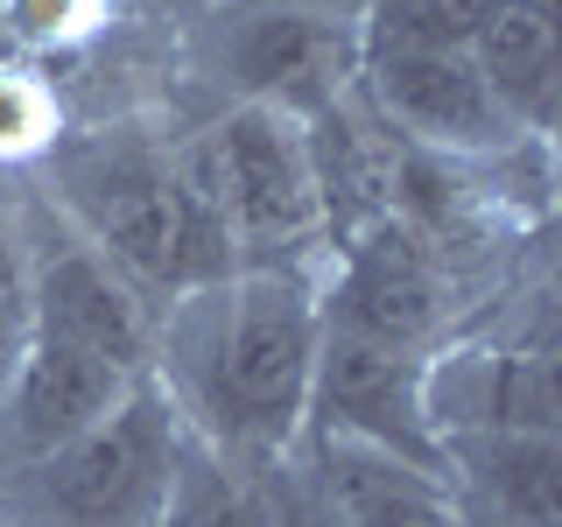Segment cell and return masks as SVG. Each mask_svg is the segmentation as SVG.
Listing matches in <instances>:
<instances>
[{
    "mask_svg": "<svg viewBox=\"0 0 562 527\" xmlns=\"http://www.w3.org/2000/svg\"><path fill=\"white\" fill-rule=\"evenodd\" d=\"M176 134L155 113L64 127L35 162V198L78 225L155 310L176 295Z\"/></svg>",
    "mask_w": 562,
    "mask_h": 527,
    "instance_id": "2",
    "label": "cell"
},
{
    "mask_svg": "<svg viewBox=\"0 0 562 527\" xmlns=\"http://www.w3.org/2000/svg\"><path fill=\"white\" fill-rule=\"evenodd\" d=\"M324 268H239L162 303L155 380L183 429L239 471H289L310 429Z\"/></svg>",
    "mask_w": 562,
    "mask_h": 527,
    "instance_id": "1",
    "label": "cell"
},
{
    "mask_svg": "<svg viewBox=\"0 0 562 527\" xmlns=\"http://www.w3.org/2000/svg\"><path fill=\"white\" fill-rule=\"evenodd\" d=\"M70 127L64 92L43 64L29 57H0V169H35L57 134Z\"/></svg>",
    "mask_w": 562,
    "mask_h": 527,
    "instance_id": "15",
    "label": "cell"
},
{
    "mask_svg": "<svg viewBox=\"0 0 562 527\" xmlns=\"http://www.w3.org/2000/svg\"><path fill=\"white\" fill-rule=\"evenodd\" d=\"M22 316H29V330L70 338V345L99 351L105 366H120V373L155 380V330H162V310H155L78 225H64L35 190H29Z\"/></svg>",
    "mask_w": 562,
    "mask_h": 527,
    "instance_id": "7",
    "label": "cell"
},
{
    "mask_svg": "<svg viewBox=\"0 0 562 527\" xmlns=\"http://www.w3.org/2000/svg\"><path fill=\"white\" fill-rule=\"evenodd\" d=\"M22 260H29V190L14 169H0V303H22Z\"/></svg>",
    "mask_w": 562,
    "mask_h": 527,
    "instance_id": "18",
    "label": "cell"
},
{
    "mask_svg": "<svg viewBox=\"0 0 562 527\" xmlns=\"http://www.w3.org/2000/svg\"><path fill=\"white\" fill-rule=\"evenodd\" d=\"M492 8H499V0H359V29H373V35H408V43L471 49V35L485 29Z\"/></svg>",
    "mask_w": 562,
    "mask_h": 527,
    "instance_id": "17",
    "label": "cell"
},
{
    "mask_svg": "<svg viewBox=\"0 0 562 527\" xmlns=\"http://www.w3.org/2000/svg\"><path fill=\"white\" fill-rule=\"evenodd\" d=\"M0 527H14V520H8V514H0Z\"/></svg>",
    "mask_w": 562,
    "mask_h": 527,
    "instance_id": "20",
    "label": "cell"
},
{
    "mask_svg": "<svg viewBox=\"0 0 562 527\" xmlns=\"http://www.w3.org/2000/svg\"><path fill=\"white\" fill-rule=\"evenodd\" d=\"M105 29H113V0H0V43L22 49L29 64L78 57Z\"/></svg>",
    "mask_w": 562,
    "mask_h": 527,
    "instance_id": "16",
    "label": "cell"
},
{
    "mask_svg": "<svg viewBox=\"0 0 562 527\" xmlns=\"http://www.w3.org/2000/svg\"><path fill=\"white\" fill-rule=\"evenodd\" d=\"M29 338V316L22 303H0V394H8V373H14V351Z\"/></svg>",
    "mask_w": 562,
    "mask_h": 527,
    "instance_id": "19",
    "label": "cell"
},
{
    "mask_svg": "<svg viewBox=\"0 0 562 527\" xmlns=\"http://www.w3.org/2000/svg\"><path fill=\"white\" fill-rule=\"evenodd\" d=\"M351 99L366 105V120L422 155H450V162H506V155L535 148V134H520L506 120V105L492 99L479 78L471 49L450 43H408V35H373L359 29V78Z\"/></svg>",
    "mask_w": 562,
    "mask_h": 527,
    "instance_id": "6",
    "label": "cell"
},
{
    "mask_svg": "<svg viewBox=\"0 0 562 527\" xmlns=\"http://www.w3.org/2000/svg\"><path fill=\"white\" fill-rule=\"evenodd\" d=\"M155 527H281V471H239L183 429Z\"/></svg>",
    "mask_w": 562,
    "mask_h": 527,
    "instance_id": "14",
    "label": "cell"
},
{
    "mask_svg": "<svg viewBox=\"0 0 562 527\" xmlns=\"http://www.w3.org/2000/svg\"><path fill=\"white\" fill-rule=\"evenodd\" d=\"M457 316H464V274L429 254L394 211L324 254V324L351 338L429 359L457 338Z\"/></svg>",
    "mask_w": 562,
    "mask_h": 527,
    "instance_id": "8",
    "label": "cell"
},
{
    "mask_svg": "<svg viewBox=\"0 0 562 527\" xmlns=\"http://www.w3.org/2000/svg\"><path fill=\"white\" fill-rule=\"evenodd\" d=\"M190 70L218 105L316 120L359 78V0H218L190 35Z\"/></svg>",
    "mask_w": 562,
    "mask_h": 527,
    "instance_id": "3",
    "label": "cell"
},
{
    "mask_svg": "<svg viewBox=\"0 0 562 527\" xmlns=\"http://www.w3.org/2000/svg\"><path fill=\"white\" fill-rule=\"evenodd\" d=\"M471 64L492 85L520 134L549 141L555 92H562V43H555V0H499L485 29L471 35Z\"/></svg>",
    "mask_w": 562,
    "mask_h": 527,
    "instance_id": "13",
    "label": "cell"
},
{
    "mask_svg": "<svg viewBox=\"0 0 562 527\" xmlns=\"http://www.w3.org/2000/svg\"><path fill=\"white\" fill-rule=\"evenodd\" d=\"M415 351L351 338V330L324 324L316 345V380H310V429L303 444H366L408 464H436V422H429V386H422Z\"/></svg>",
    "mask_w": 562,
    "mask_h": 527,
    "instance_id": "9",
    "label": "cell"
},
{
    "mask_svg": "<svg viewBox=\"0 0 562 527\" xmlns=\"http://www.w3.org/2000/svg\"><path fill=\"white\" fill-rule=\"evenodd\" d=\"M183 141L211 176L239 268H324L330 239L303 120L274 105H218L211 120L183 127Z\"/></svg>",
    "mask_w": 562,
    "mask_h": 527,
    "instance_id": "5",
    "label": "cell"
},
{
    "mask_svg": "<svg viewBox=\"0 0 562 527\" xmlns=\"http://www.w3.org/2000/svg\"><path fill=\"white\" fill-rule=\"evenodd\" d=\"M295 464L310 471V492L324 500L330 527H464L436 464H408V457L338 444V436L303 444Z\"/></svg>",
    "mask_w": 562,
    "mask_h": 527,
    "instance_id": "12",
    "label": "cell"
},
{
    "mask_svg": "<svg viewBox=\"0 0 562 527\" xmlns=\"http://www.w3.org/2000/svg\"><path fill=\"white\" fill-rule=\"evenodd\" d=\"M183 444V415L162 380H140L78 444L0 471V514L14 527H155Z\"/></svg>",
    "mask_w": 562,
    "mask_h": 527,
    "instance_id": "4",
    "label": "cell"
},
{
    "mask_svg": "<svg viewBox=\"0 0 562 527\" xmlns=\"http://www.w3.org/2000/svg\"><path fill=\"white\" fill-rule=\"evenodd\" d=\"M134 373L105 366L99 351L49 338V330H29L22 351H14L8 394H0V471H22L35 457L78 444L85 429H99L120 401L134 394Z\"/></svg>",
    "mask_w": 562,
    "mask_h": 527,
    "instance_id": "10",
    "label": "cell"
},
{
    "mask_svg": "<svg viewBox=\"0 0 562 527\" xmlns=\"http://www.w3.org/2000/svg\"><path fill=\"white\" fill-rule=\"evenodd\" d=\"M464 527H562V436L555 429H450L436 444Z\"/></svg>",
    "mask_w": 562,
    "mask_h": 527,
    "instance_id": "11",
    "label": "cell"
}]
</instances>
